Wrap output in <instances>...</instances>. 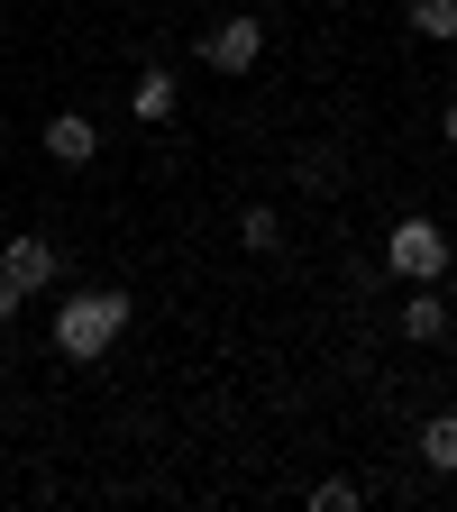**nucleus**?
<instances>
[{
  "label": "nucleus",
  "instance_id": "1",
  "mask_svg": "<svg viewBox=\"0 0 457 512\" xmlns=\"http://www.w3.org/2000/svg\"><path fill=\"white\" fill-rule=\"evenodd\" d=\"M128 311H138V302H128V293H74V302H64L55 311V348L64 357H74V366H92V357H110L119 348V330H128Z\"/></svg>",
  "mask_w": 457,
  "mask_h": 512
},
{
  "label": "nucleus",
  "instance_id": "2",
  "mask_svg": "<svg viewBox=\"0 0 457 512\" xmlns=\"http://www.w3.org/2000/svg\"><path fill=\"white\" fill-rule=\"evenodd\" d=\"M384 266H394L403 284H439V275H448V229L421 220V211L394 220V229H384Z\"/></svg>",
  "mask_w": 457,
  "mask_h": 512
},
{
  "label": "nucleus",
  "instance_id": "3",
  "mask_svg": "<svg viewBox=\"0 0 457 512\" xmlns=\"http://www.w3.org/2000/svg\"><path fill=\"white\" fill-rule=\"evenodd\" d=\"M256 55H266V19L256 10H229V19L202 28V64L211 74H256Z\"/></svg>",
  "mask_w": 457,
  "mask_h": 512
},
{
  "label": "nucleus",
  "instance_id": "4",
  "mask_svg": "<svg viewBox=\"0 0 457 512\" xmlns=\"http://www.w3.org/2000/svg\"><path fill=\"white\" fill-rule=\"evenodd\" d=\"M0 275H10L19 293H55V284H64V256H55V238H37V229H19L10 247H0Z\"/></svg>",
  "mask_w": 457,
  "mask_h": 512
},
{
  "label": "nucleus",
  "instance_id": "5",
  "mask_svg": "<svg viewBox=\"0 0 457 512\" xmlns=\"http://www.w3.org/2000/svg\"><path fill=\"white\" fill-rule=\"evenodd\" d=\"M46 156H55V165H92V156H101V128H92L83 110H55V119H46Z\"/></svg>",
  "mask_w": 457,
  "mask_h": 512
},
{
  "label": "nucleus",
  "instance_id": "6",
  "mask_svg": "<svg viewBox=\"0 0 457 512\" xmlns=\"http://www.w3.org/2000/svg\"><path fill=\"white\" fill-rule=\"evenodd\" d=\"M403 339H448V302H439V284H412V302H403Z\"/></svg>",
  "mask_w": 457,
  "mask_h": 512
},
{
  "label": "nucleus",
  "instance_id": "7",
  "mask_svg": "<svg viewBox=\"0 0 457 512\" xmlns=\"http://www.w3.org/2000/svg\"><path fill=\"white\" fill-rule=\"evenodd\" d=\"M128 119H138V128H165L174 119V74H138V83H128Z\"/></svg>",
  "mask_w": 457,
  "mask_h": 512
},
{
  "label": "nucleus",
  "instance_id": "8",
  "mask_svg": "<svg viewBox=\"0 0 457 512\" xmlns=\"http://www.w3.org/2000/svg\"><path fill=\"white\" fill-rule=\"evenodd\" d=\"M421 458H430V476H457V412L421 421Z\"/></svg>",
  "mask_w": 457,
  "mask_h": 512
},
{
  "label": "nucleus",
  "instance_id": "9",
  "mask_svg": "<svg viewBox=\"0 0 457 512\" xmlns=\"http://www.w3.org/2000/svg\"><path fill=\"white\" fill-rule=\"evenodd\" d=\"M238 238H247L256 256H275V247H284V211H275V202H247V211H238Z\"/></svg>",
  "mask_w": 457,
  "mask_h": 512
},
{
  "label": "nucleus",
  "instance_id": "10",
  "mask_svg": "<svg viewBox=\"0 0 457 512\" xmlns=\"http://www.w3.org/2000/svg\"><path fill=\"white\" fill-rule=\"evenodd\" d=\"M403 19H412V37H439V46H448V37H457V0H412Z\"/></svg>",
  "mask_w": 457,
  "mask_h": 512
},
{
  "label": "nucleus",
  "instance_id": "11",
  "mask_svg": "<svg viewBox=\"0 0 457 512\" xmlns=\"http://www.w3.org/2000/svg\"><path fill=\"white\" fill-rule=\"evenodd\" d=\"M357 503H366V494H357L348 476H330V485H311V512H357Z\"/></svg>",
  "mask_w": 457,
  "mask_h": 512
},
{
  "label": "nucleus",
  "instance_id": "12",
  "mask_svg": "<svg viewBox=\"0 0 457 512\" xmlns=\"http://www.w3.org/2000/svg\"><path fill=\"white\" fill-rule=\"evenodd\" d=\"M302 183L311 192H339V156H302Z\"/></svg>",
  "mask_w": 457,
  "mask_h": 512
},
{
  "label": "nucleus",
  "instance_id": "13",
  "mask_svg": "<svg viewBox=\"0 0 457 512\" xmlns=\"http://www.w3.org/2000/svg\"><path fill=\"white\" fill-rule=\"evenodd\" d=\"M19 302H28V293H19L10 275H0V330H10V320H19Z\"/></svg>",
  "mask_w": 457,
  "mask_h": 512
},
{
  "label": "nucleus",
  "instance_id": "14",
  "mask_svg": "<svg viewBox=\"0 0 457 512\" xmlns=\"http://www.w3.org/2000/svg\"><path fill=\"white\" fill-rule=\"evenodd\" d=\"M439 138H448V147H457V101H448V110H439Z\"/></svg>",
  "mask_w": 457,
  "mask_h": 512
},
{
  "label": "nucleus",
  "instance_id": "15",
  "mask_svg": "<svg viewBox=\"0 0 457 512\" xmlns=\"http://www.w3.org/2000/svg\"><path fill=\"white\" fill-rule=\"evenodd\" d=\"M448 348H457V311H448Z\"/></svg>",
  "mask_w": 457,
  "mask_h": 512
}]
</instances>
